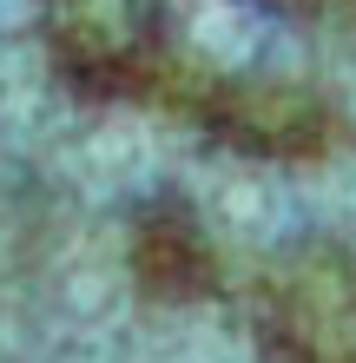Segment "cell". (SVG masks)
<instances>
[{"label":"cell","mask_w":356,"mask_h":363,"mask_svg":"<svg viewBox=\"0 0 356 363\" xmlns=\"http://www.w3.org/2000/svg\"><path fill=\"white\" fill-rule=\"evenodd\" d=\"M40 33L79 99H152L172 73V0H40Z\"/></svg>","instance_id":"cell-1"},{"label":"cell","mask_w":356,"mask_h":363,"mask_svg":"<svg viewBox=\"0 0 356 363\" xmlns=\"http://www.w3.org/2000/svg\"><path fill=\"white\" fill-rule=\"evenodd\" d=\"M251 324L270 363H356V245H284L258 277Z\"/></svg>","instance_id":"cell-2"},{"label":"cell","mask_w":356,"mask_h":363,"mask_svg":"<svg viewBox=\"0 0 356 363\" xmlns=\"http://www.w3.org/2000/svg\"><path fill=\"white\" fill-rule=\"evenodd\" d=\"M192 119L244 159H317L337 139V106L317 86L284 79V73L205 79L198 99H192Z\"/></svg>","instance_id":"cell-3"},{"label":"cell","mask_w":356,"mask_h":363,"mask_svg":"<svg viewBox=\"0 0 356 363\" xmlns=\"http://www.w3.org/2000/svg\"><path fill=\"white\" fill-rule=\"evenodd\" d=\"M290 20H310V27H337V33H356V0H264Z\"/></svg>","instance_id":"cell-4"}]
</instances>
